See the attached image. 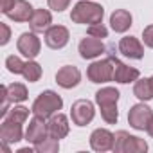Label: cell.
Masks as SVG:
<instances>
[{
    "instance_id": "6da1fadb",
    "label": "cell",
    "mask_w": 153,
    "mask_h": 153,
    "mask_svg": "<svg viewBox=\"0 0 153 153\" xmlns=\"http://www.w3.org/2000/svg\"><path fill=\"white\" fill-rule=\"evenodd\" d=\"M117 101H119V90L114 87H105L96 92V103L101 108V117L108 124H115L119 119Z\"/></svg>"
},
{
    "instance_id": "7a4b0ae2",
    "label": "cell",
    "mask_w": 153,
    "mask_h": 153,
    "mask_svg": "<svg viewBox=\"0 0 153 153\" xmlns=\"http://www.w3.org/2000/svg\"><path fill=\"white\" fill-rule=\"evenodd\" d=\"M103 15H105V9L96 4V2H90V0H81L74 6L72 13H70V20L74 24H101L103 22Z\"/></svg>"
},
{
    "instance_id": "3957f363",
    "label": "cell",
    "mask_w": 153,
    "mask_h": 153,
    "mask_svg": "<svg viewBox=\"0 0 153 153\" xmlns=\"http://www.w3.org/2000/svg\"><path fill=\"white\" fill-rule=\"evenodd\" d=\"M61 106H63V99H61L56 92L45 90V92H42V94L36 97V101L33 103V108H31V110H33L34 115L47 119V117L54 115L58 110H61Z\"/></svg>"
},
{
    "instance_id": "277c9868",
    "label": "cell",
    "mask_w": 153,
    "mask_h": 153,
    "mask_svg": "<svg viewBox=\"0 0 153 153\" xmlns=\"http://www.w3.org/2000/svg\"><path fill=\"white\" fill-rule=\"evenodd\" d=\"M146 149H148V144H146L144 139L130 135L124 130L115 133V142H114V151L115 153H144Z\"/></svg>"
},
{
    "instance_id": "5b68a950",
    "label": "cell",
    "mask_w": 153,
    "mask_h": 153,
    "mask_svg": "<svg viewBox=\"0 0 153 153\" xmlns=\"http://www.w3.org/2000/svg\"><path fill=\"white\" fill-rule=\"evenodd\" d=\"M87 78L92 83L114 81V59H112V56H108V58H105L101 61H94L87 68Z\"/></svg>"
},
{
    "instance_id": "8992f818",
    "label": "cell",
    "mask_w": 153,
    "mask_h": 153,
    "mask_svg": "<svg viewBox=\"0 0 153 153\" xmlns=\"http://www.w3.org/2000/svg\"><path fill=\"white\" fill-rule=\"evenodd\" d=\"M96 115L94 103L88 99H78L70 108V117L76 126H87Z\"/></svg>"
},
{
    "instance_id": "52a82bcc",
    "label": "cell",
    "mask_w": 153,
    "mask_h": 153,
    "mask_svg": "<svg viewBox=\"0 0 153 153\" xmlns=\"http://www.w3.org/2000/svg\"><path fill=\"white\" fill-rule=\"evenodd\" d=\"M16 49L22 56H25L27 59H33L40 54L42 42L34 33H24V34H20V38L16 42Z\"/></svg>"
},
{
    "instance_id": "ba28073f",
    "label": "cell",
    "mask_w": 153,
    "mask_h": 153,
    "mask_svg": "<svg viewBox=\"0 0 153 153\" xmlns=\"http://www.w3.org/2000/svg\"><path fill=\"white\" fill-rule=\"evenodd\" d=\"M151 117H153V110L144 103H139V105L131 106L130 112H128V123L135 130H146Z\"/></svg>"
},
{
    "instance_id": "9c48e42d",
    "label": "cell",
    "mask_w": 153,
    "mask_h": 153,
    "mask_svg": "<svg viewBox=\"0 0 153 153\" xmlns=\"http://www.w3.org/2000/svg\"><path fill=\"white\" fill-rule=\"evenodd\" d=\"M81 81V72L74 65H65L56 72V83L61 88H74Z\"/></svg>"
},
{
    "instance_id": "30bf717a",
    "label": "cell",
    "mask_w": 153,
    "mask_h": 153,
    "mask_svg": "<svg viewBox=\"0 0 153 153\" xmlns=\"http://www.w3.org/2000/svg\"><path fill=\"white\" fill-rule=\"evenodd\" d=\"M68 29L63 25H51L45 31V43L51 49H63L68 43Z\"/></svg>"
},
{
    "instance_id": "8fae6325",
    "label": "cell",
    "mask_w": 153,
    "mask_h": 153,
    "mask_svg": "<svg viewBox=\"0 0 153 153\" xmlns=\"http://www.w3.org/2000/svg\"><path fill=\"white\" fill-rule=\"evenodd\" d=\"M47 135H49V130H47L45 119L34 115V117L29 121V126H27V131H25V140L31 142V144H38V142H42Z\"/></svg>"
},
{
    "instance_id": "7c38bea8",
    "label": "cell",
    "mask_w": 153,
    "mask_h": 153,
    "mask_svg": "<svg viewBox=\"0 0 153 153\" xmlns=\"http://www.w3.org/2000/svg\"><path fill=\"white\" fill-rule=\"evenodd\" d=\"M114 142H115V135L105 128H97L92 131L90 135V146L96 151H108L114 149Z\"/></svg>"
},
{
    "instance_id": "4fadbf2b",
    "label": "cell",
    "mask_w": 153,
    "mask_h": 153,
    "mask_svg": "<svg viewBox=\"0 0 153 153\" xmlns=\"http://www.w3.org/2000/svg\"><path fill=\"white\" fill-rule=\"evenodd\" d=\"M114 59V81L117 83H130V81H137L140 72L133 67H128L126 63H123L121 59H117L115 56H112Z\"/></svg>"
},
{
    "instance_id": "5bb4252c",
    "label": "cell",
    "mask_w": 153,
    "mask_h": 153,
    "mask_svg": "<svg viewBox=\"0 0 153 153\" xmlns=\"http://www.w3.org/2000/svg\"><path fill=\"white\" fill-rule=\"evenodd\" d=\"M103 52H105V43L101 42V38L88 36L79 42V54L83 59H94V58L101 56Z\"/></svg>"
},
{
    "instance_id": "9a60e30c",
    "label": "cell",
    "mask_w": 153,
    "mask_h": 153,
    "mask_svg": "<svg viewBox=\"0 0 153 153\" xmlns=\"http://www.w3.org/2000/svg\"><path fill=\"white\" fill-rule=\"evenodd\" d=\"M24 131H22V124L20 123H13L4 119L2 126H0V140L2 144H15L18 140H22Z\"/></svg>"
},
{
    "instance_id": "2e32d148",
    "label": "cell",
    "mask_w": 153,
    "mask_h": 153,
    "mask_svg": "<svg viewBox=\"0 0 153 153\" xmlns=\"http://www.w3.org/2000/svg\"><path fill=\"white\" fill-rule=\"evenodd\" d=\"M119 52L123 56H126V58H131V59H142L144 58V47L133 36L121 38V42H119Z\"/></svg>"
},
{
    "instance_id": "e0dca14e",
    "label": "cell",
    "mask_w": 153,
    "mask_h": 153,
    "mask_svg": "<svg viewBox=\"0 0 153 153\" xmlns=\"http://www.w3.org/2000/svg\"><path fill=\"white\" fill-rule=\"evenodd\" d=\"M47 130H49V137H54V139H63L68 135V119L67 115L63 114H54L49 117V123H47Z\"/></svg>"
},
{
    "instance_id": "ac0fdd59",
    "label": "cell",
    "mask_w": 153,
    "mask_h": 153,
    "mask_svg": "<svg viewBox=\"0 0 153 153\" xmlns=\"http://www.w3.org/2000/svg\"><path fill=\"white\" fill-rule=\"evenodd\" d=\"M33 13H34V9L27 0H15L13 7L7 11V16L15 22H29Z\"/></svg>"
},
{
    "instance_id": "d6986e66",
    "label": "cell",
    "mask_w": 153,
    "mask_h": 153,
    "mask_svg": "<svg viewBox=\"0 0 153 153\" xmlns=\"http://www.w3.org/2000/svg\"><path fill=\"white\" fill-rule=\"evenodd\" d=\"M52 24V16L47 9H34L31 20H29V25L33 29V33H43L51 27Z\"/></svg>"
},
{
    "instance_id": "ffe728a7",
    "label": "cell",
    "mask_w": 153,
    "mask_h": 153,
    "mask_svg": "<svg viewBox=\"0 0 153 153\" xmlns=\"http://www.w3.org/2000/svg\"><path fill=\"white\" fill-rule=\"evenodd\" d=\"M110 25L115 33H126L131 27V15L126 9H115L110 15Z\"/></svg>"
},
{
    "instance_id": "44dd1931",
    "label": "cell",
    "mask_w": 153,
    "mask_h": 153,
    "mask_svg": "<svg viewBox=\"0 0 153 153\" xmlns=\"http://www.w3.org/2000/svg\"><path fill=\"white\" fill-rule=\"evenodd\" d=\"M133 96L139 97L140 101L153 99V88H151L149 78H144V79H137L135 81V85H133Z\"/></svg>"
},
{
    "instance_id": "7402d4cb",
    "label": "cell",
    "mask_w": 153,
    "mask_h": 153,
    "mask_svg": "<svg viewBox=\"0 0 153 153\" xmlns=\"http://www.w3.org/2000/svg\"><path fill=\"white\" fill-rule=\"evenodd\" d=\"M6 96L11 103H22L27 99V88L22 83H11L6 87Z\"/></svg>"
},
{
    "instance_id": "603a6c76",
    "label": "cell",
    "mask_w": 153,
    "mask_h": 153,
    "mask_svg": "<svg viewBox=\"0 0 153 153\" xmlns=\"http://www.w3.org/2000/svg\"><path fill=\"white\" fill-rule=\"evenodd\" d=\"M22 76H24L29 83H36V81L42 78V65L36 63V61H33V59H29V61L25 63V67H24Z\"/></svg>"
},
{
    "instance_id": "cb8c5ba5",
    "label": "cell",
    "mask_w": 153,
    "mask_h": 153,
    "mask_svg": "<svg viewBox=\"0 0 153 153\" xmlns=\"http://www.w3.org/2000/svg\"><path fill=\"white\" fill-rule=\"evenodd\" d=\"M59 149V142L54 137H45L42 142L34 144V151L38 153H56Z\"/></svg>"
},
{
    "instance_id": "d4e9b609",
    "label": "cell",
    "mask_w": 153,
    "mask_h": 153,
    "mask_svg": "<svg viewBox=\"0 0 153 153\" xmlns=\"http://www.w3.org/2000/svg\"><path fill=\"white\" fill-rule=\"evenodd\" d=\"M27 117H29V108H25V106H15L13 110H9V112L6 114V117H4V119L24 124V123L27 121Z\"/></svg>"
},
{
    "instance_id": "484cf974",
    "label": "cell",
    "mask_w": 153,
    "mask_h": 153,
    "mask_svg": "<svg viewBox=\"0 0 153 153\" xmlns=\"http://www.w3.org/2000/svg\"><path fill=\"white\" fill-rule=\"evenodd\" d=\"M6 67H7V70H9L11 74H22L25 63H24L18 56H7V59H6Z\"/></svg>"
},
{
    "instance_id": "4316f807",
    "label": "cell",
    "mask_w": 153,
    "mask_h": 153,
    "mask_svg": "<svg viewBox=\"0 0 153 153\" xmlns=\"http://www.w3.org/2000/svg\"><path fill=\"white\" fill-rule=\"evenodd\" d=\"M88 36H94V38H106V36H108V29H106L103 24L88 25Z\"/></svg>"
},
{
    "instance_id": "83f0119b",
    "label": "cell",
    "mask_w": 153,
    "mask_h": 153,
    "mask_svg": "<svg viewBox=\"0 0 153 153\" xmlns=\"http://www.w3.org/2000/svg\"><path fill=\"white\" fill-rule=\"evenodd\" d=\"M47 4H49V7H51L52 11L61 13L63 9H67V7H68L70 0H47Z\"/></svg>"
},
{
    "instance_id": "f1b7e54d",
    "label": "cell",
    "mask_w": 153,
    "mask_h": 153,
    "mask_svg": "<svg viewBox=\"0 0 153 153\" xmlns=\"http://www.w3.org/2000/svg\"><path fill=\"white\" fill-rule=\"evenodd\" d=\"M142 40H144V45H148L149 49H153V25L144 27V31H142Z\"/></svg>"
},
{
    "instance_id": "f546056e",
    "label": "cell",
    "mask_w": 153,
    "mask_h": 153,
    "mask_svg": "<svg viewBox=\"0 0 153 153\" xmlns=\"http://www.w3.org/2000/svg\"><path fill=\"white\" fill-rule=\"evenodd\" d=\"M0 29H2V40H0V43H2V45H6V43L9 42L11 31H9V27H7L6 24H0Z\"/></svg>"
},
{
    "instance_id": "4dcf8cb0",
    "label": "cell",
    "mask_w": 153,
    "mask_h": 153,
    "mask_svg": "<svg viewBox=\"0 0 153 153\" xmlns=\"http://www.w3.org/2000/svg\"><path fill=\"white\" fill-rule=\"evenodd\" d=\"M13 4H15V0H0V11L7 15V11L13 7Z\"/></svg>"
},
{
    "instance_id": "1f68e13d",
    "label": "cell",
    "mask_w": 153,
    "mask_h": 153,
    "mask_svg": "<svg viewBox=\"0 0 153 153\" xmlns=\"http://www.w3.org/2000/svg\"><path fill=\"white\" fill-rule=\"evenodd\" d=\"M146 131H148L149 137H153V117L149 119V123H148V126H146Z\"/></svg>"
},
{
    "instance_id": "d6a6232c",
    "label": "cell",
    "mask_w": 153,
    "mask_h": 153,
    "mask_svg": "<svg viewBox=\"0 0 153 153\" xmlns=\"http://www.w3.org/2000/svg\"><path fill=\"white\" fill-rule=\"evenodd\" d=\"M149 83H151V88H153V76H151V78H149Z\"/></svg>"
}]
</instances>
